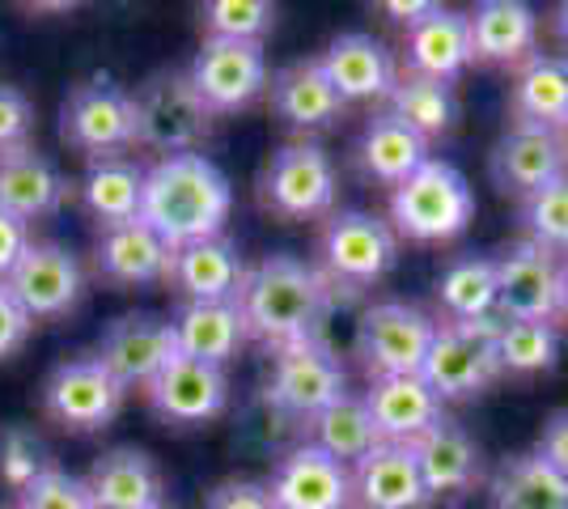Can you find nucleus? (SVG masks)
Returning <instances> with one entry per match:
<instances>
[{
  "mask_svg": "<svg viewBox=\"0 0 568 509\" xmlns=\"http://www.w3.org/2000/svg\"><path fill=\"white\" fill-rule=\"evenodd\" d=\"M263 488L272 509H353V471L314 441L293 446Z\"/></svg>",
  "mask_w": 568,
  "mask_h": 509,
  "instance_id": "nucleus-14",
  "label": "nucleus"
},
{
  "mask_svg": "<svg viewBox=\"0 0 568 509\" xmlns=\"http://www.w3.org/2000/svg\"><path fill=\"white\" fill-rule=\"evenodd\" d=\"M26 251H30V225L0 208V281H9V272L22 264Z\"/></svg>",
  "mask_w": 568,
  "mask_h": 509,
  "instance_id": "nucleus-47",
  "label": "nucleus"
},
{
  "mask_svg": "<svg viewBox=\"0 0 568 509\" xmlns=\"http://www.w3.org/2000/svg\"><path fill=\"white\" fill-rule=\"evenodd\" d=\"M323 73L335 85V94L348 102H378V98H390L395 90V60L390 51L382 48L374 34H335L327 51L318 55Z\"/></svg>",
  "mask_w": 568,
  "mask_h": 509,
  "instance_id": "nucleus-23",
  "label": "nucleus"
},
{
  "mask_svg": "<svg viewBox=\"0 0 568 509\" xmlns=\"http://www.w3.org/2000/svg\"><path fill=\"white\" fill-rule=\"evenodd\" d=\"M136 106V145L162 157L200 153V145L213 136V106L191 85V73L162 69L144 77V85L132 94Z\"/></svg>",
  "mask_w": 568,
  "mask_h": 509,
  "instance_id": "nucleus-4",
  "label": "nucleus"
},
{
  "mask_svg": "<svg viewBox=\"0 0 568 509\" xmlns=\"http://www.w3.org/2000/svg\"><path fill=\"white\" fill-rule=\"evenodd\" d=\"M34 332V318L22 311V302L13 297V289L0 281V362L13 357Z\"/></svg>",
  "mask_w": 568,
  "mask_h": 509,
  "instance_id": "nucleus-44",
  "label": "nucleus"
},
{
  "mask_svg": "<svg viewBox=\"0 0 568 509\" xmlns=\"http://www.w3.org/2000/svg\"><path fill=\"white\" fill-rule=\"evenodd\" d=\"M497 327L500 318L437 323V336H433V348H428L425 365H420V378L433 387V395L442 404L475 399V395H484L500 378L497 353H493Z\"/></svg>",
  "mask_w": 568,
  "mask_h": 509,
  "instance_id": "nucleus-7",
  "label": "nucleus"
},
{
  "mask_svg": "<svg viewBox=\"0 0 568 509\" xmlns=\"http://www.w3.org/2000/svg\"><path fill=\"white\" fill-rule=\"evenodd\" d=\"M493 353H497L500 378H539V374H551L560 362V332H556V323L500 318Z\"/></svg>",
  "mask_w": 568,
  "mask_h": 509,
  "instance_id": "nucleus-37",
  "label": "nucleus"
},
{
  "mask_svg": "<svg viewBox=\"0 0 568 509\" xmlns=\"http://www.w3.org/2000/svg\"><path fill=\"white\" fill-rule=\"evenodd\" d=\"M81 200L90 208V217L106 225H128L141 221V200H144V170L128 157H106L94 162L81 179Z\"/></svg>",
  "mask_w": 568,
  "mask_h": 509,
  "instance_id": "nucleus-36",
  "label": "nucleus"
},
{
  "mask_svg": "<svg viewBox=\"0 0 568 509\" xmlns=\"http://www.w3.org/2000/svg\"><path fill=\"white\" fill-rule=\"evenodd\" d=\"M158 509H170V506H158Z\"/></svg>",
  "mask_w": 568,
  "mask_h": 509,
  "instance_id": "nucleus-52",
  "label": "nucleus"
},
{
  "mask_svg": "<svg viewBox=\"0 0 568 509\" xmlns=\"http://www.w3.org/2000/svg\"><path fill=\"white\" fill-rule=\"evenodd\" d=\"M170 264H174V251L144 221L106 225L98 234L94 272L106 285H119V289L162 285V281H170Z\"/></svg>",
  "mask_w": 568,
  "mask_h": 509,
  "instance_id": "nucleus-20",
  "label": "nucleus"
},
{
  "mask_svg": "<svg viewBox=\"0 0 568 509\" xmlns=\"http://www.w3.org/2000/svg\"><path fill=\"white\" fill-rule=\"evenodd\" d=\"M488 174L497 183L500 195L526 200L539 187L556 183L560 174H568V149L560 141V132L551 128H530V123H514L488 157Z\"/></svg>",
  "mask_w": 568,
  "mask_h": 509,
  "instance_id": "nucleus-16",
  "label": "nucleus"
},
{
  "mask_svg": "<svg viewBox=\"0 0 568 509\" xmlns=\"http://www.w3.org/2000/svg\"><path fill=\"white\" fill-rule=\"evenodd\" d=\"M51 467L55 462H51L48 446L34 429H22V425H4L0 429V485L4 488H13L22 497L26 488L34 485L39 476H48Z\"/></svg>",
  "mask_w": 568,
  "mask_h": 509,
  "instance_id": "nucleus-41",
  "label": "nucleus"
},
{
  "mask_svg": "<svg viewBox=\"0 0 568 509\" xmlns=\"http://www.w3.org/2000/svg\"><path fill=\"white\" fill-rule=\"evenodd\" d=\"M13 509H94V497H90L81 476L51 467L48 476H39L34 485L26 488Z\"/></svg>",
  "mask_w": 568,
  "mask_h": 509,
  "instance_id": "nucleus-42",
  "label": "nucleus"
},
{
  "mask_svg": "<svg viewBox=\"0 0 568 509\" xmlns=\"http://www.w3.org/2000/svg\"><path fill=\"white\" fill-rule=\"evenodd\" d=\"M386 102H390V115L399 123H407L425 145L450 136L454 128H458V94H454V85H446V81L399 73Z\"/></svg>",
  "mask_w": 568,
  "mask_h": 509,
  "instance_id": "nucleus-34",
  "label": "nucleus"
},
{
  "mask_svg": "<svg viewBox=\"0 0 568 509\" xmlns=\"http://www.w3.org/2000/svg\"><path fill=\"white\" fill-rule=\"evenodd\" d=\"M187 73L200 98L213 106V115H230L251 106L267 90V55H263V43L204 39Z\"/></svg>",
  "mask_w": 568,
  "mask_h": 509,
  "instance_id": "nucleus-12",
  "label": "nucleus"
},
{
  "mask_svg": "<svg viewBox=\"0 0 568 509\" xmlns=\"http://www.w3.org/2000/svg\"><path fill=\"white\" fill-rule=\"evenodd\" d=\"M437 306L446 323H479L497 318V259L458 255L437 276Z\"/></svg>",
  "mask_w": 568,
  "mask_h": 509,
  "instance_id": "nucleus-35",
  "label": "nucleus"
},
{
  "mask_svg": "<svg viewBox=\"0 0 568 509\" xmlns=\"http://www.w3.org/2000/svg\"><path fill=\"white\" fill-rule=\"evenodd\" d=\"M365 408L378 429V441L407 446L420 434H428L442 420V399L433 395L420 374H395V378H374L365 387Z\"/></svg>",
  "mask_w": 568,
  "mask_h": 509,
  "instance_id": "nucleus-22",
  "label": "nucleus"
},
{
  "mask_svg": "<svg viewBox=\"0 0 568 509\" xmlns=\"http://www.w3.org/2000/svg\"><path fill=\"white\" fill-rule=\"evenodd\" d=\"M407 450L420 467L428 501H467L475 488L484 485V455H479L475 437L446 416L428 434L407 441Z\"/></svg>",
  "mask_w": 568,
  "mask_h": 509,
  "instance_id": "nucleus-17",
  "label": "nucleus"
},
{
  "mask_svg": "<svg viewBox=\"0 0 568 509\" xmlns=\"http://www.w3.org/2000/svg\"><path fill=\"white\" fill-rule=\"evenodd\" d=\"M174 357V327L170 318L158 315H119L98 344V362L111 369V378L123 390H144Z\"/></svg>",
  "mask_w": 568,
  "mask_h": 509,
  "instance_id": "nucleus-13",
  "label": "nucleus"
},
{
  "mask_svg": "<svg viewBox=\"0 0 568 509\" xmlns=\"http://www.w3.org/2000/svg\"><path fill=\"white\" fill-rule=\"evenodd\" d=\"M556 318L568 327V259L560 264V297H556Z\"/></svg>",
  "mask_w": 568,
  "mask_h": 509,
  "instance_id": "nucleus-50",
  "label": "nucleus"
},
{
  "mask_svg": "<svg viewBox=\"0 0 568 509\" xmlns=\"http://www.w3.org/2000/svg\"><path fill=\"white\" fill-rule=\"evenodd\" d=\"M230 208H234L230 179L204 153L158 157L144 170L141 221L170 251L204 243V238H221Z\"/></svg>",
  "mask_w": 568,
  "mask_h": 509,
  "instance_id": "nucleus-2",
  "label": "nucleus"
},
{
  "mask_svg": "<svg viewBox=\"0 0 568 509\" xmlns=\"http://www.w3.org/2000/svg\"><path fill=\"white\" fill-rule=\"evenodd\" d=\"M200 22H204L209 39L263 43L276 26V4H267V0H213L200 9Z\"/></svg>",
  "mask_w": 568,
  "mask_h": 509,
  "instance_id": "nucleus-40",
  "label": "nucleus"
},
{
  "mask_svg": "<svg viewBox=\"0 0 568 509\" xmlns=\"http://www.w3.org/2000/svg\"><path fill=\"white\" fill-rule=\"evenodd\" d=\"M493 509H568V476L530 455H509L488 480Z\"/></svg>",
  "mask_w": 568,
  "mask_h": 509,
  "instance_id": "nucleus-33",
  "label": "nucleus"
},
{
  "mask_svg": "<svg viewBox=\"0 0 568 509\" xmlns=\"http://www.w3.org/2000/svg\"><path fill=\"white\" fill-rule=\"evenodd\" d=\"M60 141L77 153L106 162L128 149H136V106L132 94L111 81V77H90L81 81L64 106H60Z\"/></svg>",
  "mask_w": 568,
  "mask_h": 509,
  "instance_id": "nucleus-8",
  "label": "nucleus"
},
{
  "mask_svg": "<svg viewBox=\"0 0 568 509\" xmlns=\"http://www.w3.org/2000/svg\"><path fill=\"white\" fill-rule=\"evenodd\" d=\"M170 327H174L179 357L216 365V369H225L246 344V323L237 302H183Z\"/></svg>",
  "mask_w": 568,
  "mask_h": 509,
  "instance_id": "nucleus-27",
  "label": "nucleus"
},
{
  "mask_svg": "<svg viewBox=\"0 0 568 509\" xmlns=\"http://www.w3.org/2000/svg\"><path fill=\"white\" fill-rule=\"evenodd\" d=\"M4 285L13 289L30 318H64L69 311H77V302L85 293V276L69 246L30 243L22 264L9 272Z\"/></svg>",
  "mask_w": 568,
  "mask_h": 509,
  "instance_id": "nucleus-19",
  "label": "nucleus"
},
{
  "mask_svg": "<svg viewBox=\"0 0 568 509\" xmlns=\"http://www.w3.org/2000/svg\"><path fill=\"white\" fill-rule=\"evenodd\" d=\"M407 73L433 77V81H446L454 85L458 77L471 69V26L467 13H454V9H433L425 22H416L407 30Z\"/></svg>",
  "mask_w": 568,
  "mask_h": 509,
  "instance_id": "nucleus-26",
  "label": "nucleus"
},
{
  "mask_svg": "<svg viewBox=\"0 0 568 509\" xmlns=\"http://www.w3.org/2000/svg\"><path fill=\"white\" fill-rule=\"evenodd\" d=\"M144 399H149V408L162 416L166 425L195 429V425H209V420H216V416L225 413V404H230V378L216 365L174 357L144 387Z\"/></svg>",
  "mask_w": 568,
  "mask_h": 509,
  "instance_id": "nucleus-18",
  "label": "nucleus"
},
{
  "mask_svg": "<svg viewBox=\"0 0 568 509\" xmlns=\"http://www.w3.org/2000/svg\"><path fill=\"white\" fill-rule=\"evenodd\" d=\"M378 9L390 18V22H403L407 30H412L416 22H425L437 4H433V0H386V4H378Z\"/></svg>",
  "mask_w": 568,
  "mask_h": 509,
  "instance_id": "nucleus-48",
  "label": "nucleus"
},
{
  "mask_svg": "<svg viewBox=\"0 0 568 509\" xmlns=\"http://www.w3.org/2000/svg\"><path fill=\"white\" fill-rule=\"evenodd\" d=\"M535 455H539L544 462H551L560 476H568V408H560V413H551L544 420Z\"/></svg>",
  "mask_w": 568,
  "mask_h": 509,
  "instance_id": "nucleus-46",
  "label": "nucleus"
},
{
  "mask_svg": "<svg viewBox=\"0 0 568 509\" xmlns=\"http://www.w3.org/2000/svg\"><path fill=\"white\" fill-rule=\"evenodd\" d=\"M128 390L111 378V369L98 357H72L55 365L43 383V413L72 434H94L106 429L119 416Z\"/></svg>",
  "mask_w": 568,
  "mask_h": 509,
  "instance_id": "nucleus-11",
  "label": "nucleus"
},
{
  "mask_svg": "<svg viewBox=\"0 0 568 509\" xmlns=\"http://www.w3.org/2000/svg\"><path fill=\"white\" fill-rule=\"evenodd\" d=\"M64 200H69V179L34 145L0 153V208L4 213L30 225V221L60 213Z\"/></svg>",
  "mask_w": 568,
  "mask_h": 509,
  "instance_id": "nucleus-24",
  "label": "nucleus"
},
{
  "mask_svg": "<svg viewBox=\"0 0 568 509\" xmlns=\"http://www.w3.org/2000/svg\"><path fill=\"white\" fill-rule=\"evenodd\" d=\"M34 132V102L18 85H0V153L30 145Z\"/></svg>",
  "mask_w": 568,
  "mask_h": 509,
  "instance_id": "nucleus-43",
  "label": "nucleus"
},
{
  "mask_svg": "<svg viewBox=\"0 0 568 509\" xmlns=\"http://www.w3.org/2000/svg\"><path fill=\"white\" fill-rule=\"evenodd\" d=\"M551 34H556V39H560V43L568 48V0L551 9Z\"/></svg>",
  "mask_w": 568,
  "mask_h": 509,
  "instance_id": "nucleus-49",
  "label": "nucleus"
},
{
  "mask_svg": "<svg viewBox=\"0 0 568 509\" xmlns=\"http://www.w3.org/2000/svg\"><path fill=\"white\" fill-rule=\"evenodd\" d=\"M353 471V509H428L420 467L407 446L378 441L369 455L348 467Z\"/></svg>",
  "mask_w": 568,
  "mask_h": 509,
  "instance_id": "nucleus-21",
  "label": "nucleus"
},
{
  "mask_svg": "<svg viewBox=\"0 0 568 509\" xmlns=\"http://www.w3.org/2000/svg\"><path fill=\"white\" fill-rule=\"evenodd\" d=\"M475 64H521L535 55L539 18L521 0H484L467 13Z\"/></svg>",
  "mask_w": 568,
  "mask_h": 509,
  "instance_id": "nucleus-30",
  "label": "nucleus"
},
{
  "mask_svg": "<svg viewBox=\"0 0 568 509\" xmlns=\"http://www.w3.org/2000/svg\"><path fill=\"white\" fill-rule=\"evenodd\" d=\"M335 306L332 285L323 272L297 255H267L246 267V281L237 289V311L246 323V336L267 344L272 353L288 344L323 339L327 315Z\"/></svg>",
  "mask_w": 568,
  "mask_h": 509,
  "instance_id": "nucleus-1",
  "label": "nucleus"
},
{
  "mask_svg": "<svg viewBox=\"0 0 568 509\" xmlns=\"http://www.w3.org/2000/svg\"><path fill=\"white\" fill-rule=\"evenodd\" d=\"M344 395H348V374L327 339H306V344H288L272 353L263 399L276 416L310 429V420L327 413Z\"/></svg>",
  "mask_w": 568,
  "mask_h": 509,
  "instance_id": "nucleus-6",
  "label": "nucleus"
},
{
  "mask_svg": "<svg viewBox=\"0 0 568 509\" xmlns=\"http://www.w3.org/2000/svg\"><path fill=\"white\" fill-rule=\"evenodd\" d=\"M246 281V264L234 238H204L174 251L170 264V289H179L183 302H237V289Z\"/></svg>",
  "mask_w": 568,
  "mask_h": 509,
  "instance_id": "nucleus-25",
  "label": "nucleus"
},
{
  "mask_svg": "<svg viewBox=\"0 0 568 509\" xmlns=\"http://www.w3.org/2000/svg\"><path fill=\"white\" fill-rule=\"evenodd\" d=\"M310 441L318 450H327L332 459H339L344 467H353L361 455H369L378 446V429L369 420V408L361 395H344L335 399L327 413H318L310 420Z\"/></svg>",
  "mask_w": 568,
  "mask_h": 509,
  "instance_id": "nucleus-38",
  "label": "nucleus"
},
{
  "mask_svg": "<svg viewBox=\"0 0 568 509\" xmlns=\"http://www.w3.org/2000/svg\"><path fill=\"white\" fill-rule=\"evenodd\" d=\"M272 90V111L284 128L293 132H323L344 115V98L335 94L318 60H297L267 81Z\"/></svg>",
  "mask_w": 568,
  "mask_h": 509,
  "instance_id": "nucleus-28",
  "label": "nucleus"
},
{
  "mask_svg": "<svg viewBox=\"0 0 568 509\" xmlns=\"http://www.w3.org/2000/svg\"><path fill=\"white\" fill-rule=\"evenodd\" d=\"M560 141H565V149H568V123L560 128Z\"/></svg>",
  "mask_w": 568,
  "mask_h": 509,
  "instance_id": "nucleus-51",
  "label": "nucleus"
},
{
  "mask_svg": "<svg viewBox=\"0 0 568 509\" xmlns=\"http://www.w3.org/2000/svg\"><path fill=\"white\" fill-rule=\"evenodd\" d=\"M475 217V192L463 170L428 157L390 192V230L412 243H450Z\"/></svg>",
  "mask_w": 568,
  "mask_h": 509,
  "instance_id": "nucleus-3",
  "label": "nucleus"
},
{
  "mask_svg": "<svg viewBox=\"0 0 568 509\" xmlns=\"http://www.w3.org/2000/svg\"><path fill=\"white\" fill-rule=\"evenodd\" d=\"M560 259L535 243H514L497 259V318L556 323Z\"/></svg>",
  "mask_w": 568,
  "mask_h": 509,
  "instance_id": "nucleus-15",
  "label": "nucleus"
},
{
  "mask_svg": "<svg viewBox=\"0 0 568 509\" xmlns=\"http://www.w3.org/2000/svg\"><path fill=\"white\" fill-rule=\"evenodd\" d=\"M204 509H272V497L255 480H225L209 492Z\"/></svg>",
  "mask_w": 568,
  "mask_h": 509,
  "instance_id": "nucleus-45",
  "label": "nucleus"
},
{
  "mask_svg": "<svg viewBox=\"0 0 568 509\" xmlns=\"http://www.w3.org/2000/svg\"><path fill=\"white\" fill-rule=\"evenodd\" d=\"M335 192H339L335 162L314 141H293L276 149L260 179V204L281 221L332 217Z\"/></svg>",
  "mask_w": 568,
  "mask_h": 509,
  "instance_id": "nucleus-9",
  "label": "nucleus"
},
{
  "mask_svg": "<svg viewBox=\"0 0 568 509\" xmlns=\"http://www.w3.org/2000/svg\"><path fill=\"white\" fill-rule=\"evenodd\" d=\"M509 111L514 123L530 128H551L560 132L568 123V60L565 55H544L535 51L521 60L514 85H509Z\"/></svg>",
  "mask_w": 568,
  "mask_h": 509,
  "instance_id": "nucleus-32",
  "label": "nucleus"
},
{
  "mask_svg": "<svg viewBox=\"0 0 568 509\" xmlns=\"http://www.w3.org/2000/svg\"><path fill=\"white\" fill-rule=\"evenodd\" d=\"M521 230L526 243L544 246L551 255H568V174L521 200Z\"/></svg>",
  "mask_w": 568,
  "mask_h": 509,
  "instance_id": "nucleus-39",
  "label": "nucleus"
},
{
  "mask_svg": "<svg viewBox=\"0 0 568 509\" xmlns=\"http://www.w3.org/2000/svg\"><path fill=\"white\" fill-rule=\"evenodd\" d=\"M0 509H4V506H0Z\"/></svg>",
  "mask_w": 568,
  "mask_h": 509,
  "instance_id": "nucleus-53",
  "label": "nucleus"
},
{
  "mask_svg": "<svg viewBox=\"0 0 568 509\" xmlns=\"http://www.w3.org/2000/svg\"><path fill=\"white\" fill-rule=\"evenodd\" d=\"M399 259V234L390 221L374 213H332L323 234H318V272L332 285V293L353 297V293L374 289L382 276Z\"/></svg>",
  "mask_w": 568,
  "mask_h": 509,
  "instance_id": "nucleus-5",
  "label": "nucleus"
},
{
  "mask_svg": "<svg viewBox=\"0 0 568 509\" xmlns=\"http://www.w3.org/2000/svg\"><path fill=\"white\" fill-rule=\"evenodd\" d=\"M85 488L94 497V509H158L162 501V471L136 446H115L90 467Z\"/></svg>",
  "mask_w": 568,
  "mask_h": 509,
  "instance_id": "nucleus-29",
  "label": "nucleus"
},
{
  "mask_svg": "<svg viewBox=\"0 0 568 509\" xmlns=\"http://www.w3.org/2000/svg\"><path fill=\"white\" fill-rule=\"evenodd\" d=\"M425 162H428V145L407 123H399L390 111L369 115L361 141H356V166H361L365 179H374V183L395 192L403 179H412Z\"/></svg>",
  "mask_w": 568,
  "mask_h": 509,
  "instance_id": "nucleus-31",
  "label": "nucleus"
},
{
  "mask_svg": "<svg viewBox=\"0 0 568 509\" xmlns=\"http://www.w3.org/2000/svg\"><path fill=\"white\" fill-rule=\"evenodd\" d=\"M437 336V323L407 302H374L356 323L353 353L365 378H395V374H420L428 348Z\"/></svg>",
  "mask_w": 568,
  "mask_h": 509,
  "instance_id": "nucleus-10",
  "label": "nucleus"
}]
</instances>
